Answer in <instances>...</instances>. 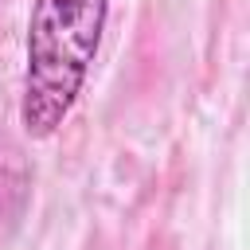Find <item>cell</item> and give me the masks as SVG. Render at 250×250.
Listing matches in <instances>:
<instances>
[{
	"mask_svg": "<svg viewBox=\"0 0 250 250\" xmlns=\"http://www.w3.org/2000/svg\"><path fill=\"white\" fill-rule=\"evenodd\" d=\"M109 20V0H35L23 39L20 125L47 141L70 117Z\"/></svg>",
	"mask_w": 250,
	"mask_h": 250,
	"instance_id": "1",
	"label": "cell"
}]
</instances>
